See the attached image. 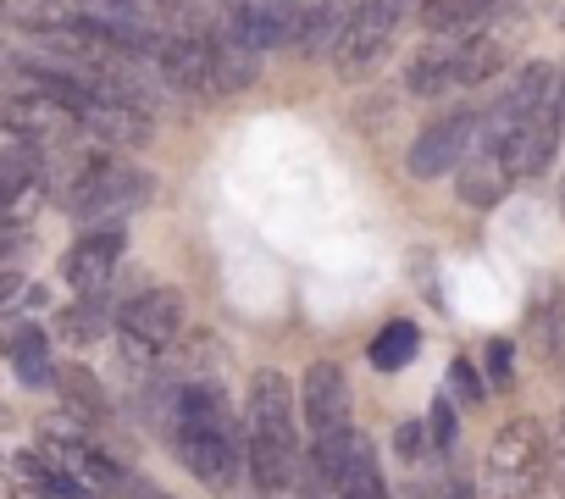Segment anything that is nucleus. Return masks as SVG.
<instances>
[{"label": "nucleus", "mask_w": 565, "mask_h": 499, "mask_svg": "<svg viewBox=\"0 0 565 499\" xmlns=\"http://www.w3.org/2000/svg\"><path fill=\"white\" fill-rule=\"evenodd\" d=\"M150 112L145 106H128V100H89L78 112V134L100 139V145H117V150H134L150 139Z\"/></svg>", "instance_id": "2eb2a0df"}, {"label": "nucleus", "mask_w": 565, "mask_h": 499, "mask_svg": "<svg viewBox=\"0 0 565 499\" xmlns=\"http://www.w3.org/2000/svg\"><path fill=\"white\" fill-rule=\"evenodd\" d=\"M416 350H422V328H416V322H405V317H394V322H383V328H377V339H372L366 361H372L377 372H405V367L416 361Z\"/></svg>", "instance_id": "4be33fe9"}, {"label": "nucleus", "mask_w": 565, "mask_h": 499, "mask_svg": "<svg viewBox=\"0 0 565 499\" xmlns=\"http://www.w3.org/2000/svg\"><path fill=\"white\" fill-rule=\"evenodd\" d=\"M510 167H504V156L499 150H471L460 167H455V189H460V200L471 205V211H493L504 194H510Z\"/></svg>", "instance_id": "f3484780"}, {"label": "nucleus", "mask_w": 565, "mask_h": 499, "mask_svg": "<svg viewBox=\"0 0 565 499\" xmlns=\"http://www.w3.org/2000/svg\"><path fill=\"white\" fill-rule=\"evenodd\" d=\"M244 460L255 471V488L266 499H289L306 477V449H300V405L295 389L277 367H260L249 378L244 400Z\"/></svg>", "instance_id": "f257e3e1"}, {"label": "nucleus", "mask_w": 565, "mask_h": 499, "mask_svg": "<svg viewBox=\"0 0 565 499\" xmlns=\"http://www.w3.org/2000/svg\"><path fill=\"white\" fill-rule=\"evenodd\" d=\"M405 18H411V0H355V12H350V23H344V34L333 45L339 78H366L388 56V45H394Z\"/></svg>", "instance_id": "423d86ee"}, {"label": "nucleus", "mask_w": 565, "mask_h": 499, "mask_svg": "<svg viewBox=\"0 0 565 499\" xmlns=\"http://www.w3.org/2000/svg\"><path fill=\"white\" fill-rule=\"evenodd\" d=\"M122 227L117 222H106V227H84L78 238H73V250L62 256V284L67 289H78V295H106V284H111V273H117V262H122Z\"/></svg>", "instance_id": "9b49d317"}, {"label": "nucleus", "mask_w": 565, "mask_h": 499, "mask_svg": "<svg viewBox=\"0 0 565 499\" xmlns=\"http://www.w3.org/2000/svg\"><path fill=\"white\" fill-rule=\"evenodd\" d=\"M156 67H161V78L172 84V89H183V95H194V100H222V95H238L249 78H255V62L238 51V45H227V40H216V34H167V40H156Z\"/></svg>", "instance_id": "7ed1b4c3"}, {"label": "nucleus", "mask_w": 565, "mask_h": 499, "mask_svg": "<svg viewBox=\"0 0 565 499\" xmlns=\"http://www.w3.org/2000/svg\"><path fill=\"white\" fill-rule=\"evenodd\" d=\"M504 67V45L493 34H471L466 45H455V84H482Z\"/></svg>", "instance_id": "5701e85b"}, {"label": "nucleus", "mask_w": 565, "mask_h": 499, "mask_svg": "<svg viewBox=\"0 0 565 499\" xmlns=\"http://www.w3.org/2000/svg\"><path fill=\"white\" fill-rule=\"evenodd\" d=\"M355 449H361V433H355V427L322 433V438H311V471H317L322 482H339L344 466L355 460Z\"/></svg>", "instance_id": "b1692460"}, {"label": "nucleus", "mask_w": 565, "mask_h": 499, "mask_svg": "<svg viewBox=\"0 0 565 499\" xmlns=\"http://www.w3.org/2000/svg\"><path fill=\"white\" fill-rule=\"evenodd\" d=\"M405 89L422 100H438L444 89H455V45H427L411 56L405 67Z\"/></svg>", "instance_id": "412c9836"}, {"label": "nucleus", "mask_w": 565, "mask_h": 499, "mask_svg": "<svg viewBox=\"0 0 565 499\" xmlns=\"http://www.w3.org/2000/svg\"><path fill=\"white\" fill-rule=\"evenodd\" d=\"M40 455H45L84 499H100V493H117V488H122L117 460H111L106 449H95L89 438H62V433H51V438H40Z\"/></svg>", "instance_id": "f8f14e48"}, {"label": "nucleus", "mask_w": 565, "mask_h": 499, "mask_svg": "<svg viewBox=\"0 0 565 499\" xmlns=\"http://www.w3.org/2000/svg\"><path fill=\"white\" fill-rule=\"evenodd\" d=\"M300 422L311 427V438L350 427V378L339 361H311L306 383H300Z\"/></svg>", "instance_id": "ddd939ff"}, {"label": "nucleus", "mask_w": 565, "mask_h": 499, "mask_svg": "<svg viewBox=\"0 0 565 499\" xmlns=\"http://www.w3.org/2000/svg\"><path fill=\"white\" fill-rule=\"evenodd\" d=\"M0 128H7L18 145H62V139H73L78 134V117L67 112V106H56V100H45V95H12V100H0Z\"/></svg>", "instance_id": "4468645a"}, {"label": "nucleus", "mask_w": 565, "mask_h": 499, "mask_svg": "<svg viewBox=\"0 0 565 499\" xmlns=\"http://www.w3.org/2000/svg\"><path fill=\"white\" fill-rule=\"evenodd\" d=\"M559 106H565V73H559Z\"/></svg>", "instance_id": "f704fd0d"}, {"label": "nucleus", "mask_w": 565, "mask_h": 499, "mask_svg": "<svg viewBox=\"0 0 565 499\" xmlns=\"http://www.w3.org/2000/svg\"><path fill=\"white\" fill-rule=\"evenodd\" d=\"M45 189V161L34 156V145L18 150H0V216L18 222Z\"/></svg>", "instance_id": "dca6fc26"}, {"label": "nucleus", "mask_w": 565, "mask_h": 499, "mask_svg": "<svg viewBox=\"0 0 565 499\" xmlns=\"http://www.w3.org/2000/svg\"><path fill=\"white\" fill-rule=\"evenodd\" d=\"M559 139H565V106H559V95H548L537 112H526V117L515 123V134L504 139L499 156H504L510 178H543V172L554 167Z\"/></svg>", "instance_id": "9d476101"}, {"label": "nucleus", "mask_w": 565, "mask_h": 499, "mask_svg": "<svg viewBox=\"0 0 565 499\" xmlns=\"http://www.w3.org/2000/svg\"><path fill=\"white\" fill-rule=\"evenodd\" d=\"M139 499H167V493H156V488H139Z\"/></svg>", "instance_id": "72a5a7b5"}, {"label": "nucleus", "mask_w": 565, "mask_h": 499, "mask_svg": "<svg viewBox=\"0 0 565 499\" xmlns=\"http://www.w3.org/2000/svg\"><path fill=\"white\" fill-rule=\"evenodd\" d=\"M56 389H62L67 411H73L84 427H106V422H111V400H106V389H100L95 372H84V367H56Z\"/></svg>", "instance_id": "aec40b11"}, {"label": "nucleus", "mask_w": 565, "mask_h": 499, "mask_svg": "<svg viewBox=\"0 0 565 499\" xmlns=\"http://www.w3.org/2000/svg\"><path fill=\"white\" fill-rule=\"evenodd\" d=\"M449 383L460 389V400H466V405H477V400H488V378H482V372H477V367H471L466 355H460V361L449 367Z\"/></svg>", "instance_id": "7c9ffc66"}, {"label": "nucleus", "mask_w": 565, "mask_h": 499, "mask_svg": "<svg viewBox=\"0 0 565 499\" xmlns=\"http://www.w3.org/2000/svg\"><path fill=\"white\" fill-rule=\"evenodd\" d=\"M455 433H460V416H455V400H433V411H427V438H433V449H449L455 444Z\"/></svg>", "instance_id": "c756f323"}, {"label": "nucleus", "mask_w": 565, "mask_h": 499, "mask_svg": "<svg viewBox=\"0 0 565 499\" xmlns=\"http://www.w3.org/2000/svg\"><path fill=\"white\" fill-rule=\"evenodd\" d=\"M156 194V178L134 161H117V156H89L73 178H67V211L73 216H122V211H139L145 200Z\"/></svg>", "instance_id": "20e7f679"}, {"label": "nucleus", "mask_w": 565, "mask_h": 499, "mask_svg": "<svg viewBox=\"0 0 565 499\" xmlns=\"http://www.w3.org/2000/svg\"><path fill=\"white\" fill-rule=\"evenodd\" d=\"M333 488H339V499H388V482H383V471H377V460H372V444H366V438H361L355 460L344 466V477H339Z\"/></svg>", "instance_id": "393cba45"}, {"label": "nucleus", "mask_w": 565, "mask_h": 499, "mask_svg": "<svg viewBox=\"0 0 565 499\" xmlns=\"http://www.w3.org/2000/svg\"><path fill=\"white\" fill-rule=\"evenodd\" d=\"M62 333H67L73 344L100 339V333H106V311H100V300H95V295H84L78 306H67V311H62Z\"/></svg>", "instance_id": "cd10ccee"}, {"label": "nucleus", "mask_w": 565, "mask_h": 499, "mask_svg": "<svg viewBox=\"0 0 565 499\" xmlns=\"http://www.w3.org/2000/svg\"><path fill=\"white\" fill-rule=\"evenodd\" d=\"M477 128H482V112H444V117H433L416 139H411V150H405V167H411V178H422V183H433V178H444V172H455L471 150H477Z\"/></svg>", "instance_id": "0eeeda50"}, {"label": "nucleus", "mask_w": 565, "mask_h": 499, "mask_svg": "<svg viewBox=\"0 0 565 499\" xmlns=\"http://www.w3.org/2000/svg\"><path fill=\"white\" fill-rule=\"evenodd\" d=\"M350 0H322V7H311V12H300V29H295V51L311 62V56H328L333 45H339V34H344V23H350Z\"/></svg>", "instance_id": "6ab92c4d"}, {"label": "nucleus", "mask_w": 565, "mask_h": 499, "mask_svg": "<svg viewBox=\"0 0 565 499\" xmlns=\"http://www.w3.org/2000/svg\"><path fill=\"white\" fill-rule=\"evenodd\" d=\"M18 471H23V477H29V482H34L45 499H84V493H78V488H73V482H67V477H62V471H56L45 455H40V449L18 455Z\"/></svg>", "instance_id": "bb28decb"}, {"label": "nucleus", "mask_w": 565, "mask_h": 499, "mask_svg": "<svg viewBox=\"0 0 565 499\" xmlns=\"http://www.w3.org/2000/svg\"><path fill=\"white\" fill-rule=\"evenodd\" d=\"M548 477V433L532 416H510L488 444V493L493 499H532Z\"/></svg>", "instance_id": "39448f33"}, {"label": "nucleus", "mask_w": 565, "mask_h": 499, "mask_svg": "<svg viewBox=\"0 0 565 499\" xmlns=\"http://www.w3.org/2000/svg\"><path fill=\"white\" fill-rule=\"evenodd\" d=\"M482 367H488V389H510L515 383V350H510V339H488Z\"/></svg>", "instance_id": "c85d7f7f"}, {"label": "nucleus", "mask_w": 565, "mask_h": 499, "mask_svg": "<svg viewBox=\"0 0 565 499\" xmlns=\"http://www.w3.org/2000/svg\"><path fill=\"white\" fill-rule=\"evenodd\" d=\"M300 0H233L227 7V45L244 56H266L277 45H289L300 29Z\"/></svg>", "instance_id": "6e6552de"}, {"label": "nucleus", "mask_w": 565, "mask_h": 499, "mask_svg": "<svg viewBox=\"0 0 565 499\" xmlns=\"http://www.w3.org/2000/svg\"><path fill=\"white\" fill-rule=\"evenodd\" d=\"M427 444H433V438H427V427H422V422H405V427L394 433V449H399L405 460H422V449H427Z\"/></svg>", "instance_id": "2f4dec72"}, {"label": "nucleus", "mask_w": 565, "mask_h": 499, "mask_svg": "<svg viewBox=\"0 0 565 499\" xmlns=\"http://www.w3.org/2000/svg\"><path fill=\"white\" fill-rule=\"evenodd\" d=\"M488 7H493V0H422V23H427L433 34H449V29L477 23Z\"/></svg>", "instance_id": "a878e982"}, {"label": "nucleus", "mask_w": 565, "mask_h": 499, "mask_svg": "<svg viewBox=\"0 0 565 499\" xmlns=\"http://www.w3.org/2000/svg\"><path fill=\"white\" fill-rule=\"evenodd\" d=\"M122 344H128V355L134 350H167L178 333H183V322H189V306H183V295L178 289H167V284H150V289H139L128 306H122Z\"/></svg>", "instance_id": "1a4fd4ad"}, {"label": "nucleus", "mask_w": 565, "mask_h": 499, "mask_svg": "<svg viewBox=\"0 0 565 499\" xmlns=\"http://www.w3.org/2000/svg\"><path fill=\"white\" fill-rule=\"evenodd\" d=\"M444 499H471V488H466V482H449V493H444Z\"/></svg>", "instance_id": "473e14b6"}, {"label": "nucleus", "mask_w": 565, "mask_h": 499, "mask_svg": "<svg viewBox=\"0 0 565 499\" xmlns=\"http://www.w3.org/2000/svg\"><path fill=\"white\" fill-rule=\"evenodd\" d=\"M178 455L194 471L200 488L227 493L238 482V427L227 411V394L216 383H183L178 394Z\"/></svg>", "instance_id": "f03ea898"}, {"label": "nucleus", "mask_w": 565, "mask_h": 499, "mask_svg": "<svg viewBox=\"0 0 565 499\" xmlns=\"http://www.w3.org/2000/svg\"><path fill=\"white\" fill-rule=\"evenodd\" d=\"M0 350H7V361H12V372H18L23 389H45V383H56V361H51V339H45V328H34V322H12L7 333H0Z\"/></svg>", "instance_id": "a211bd4d"}]
</instances>
